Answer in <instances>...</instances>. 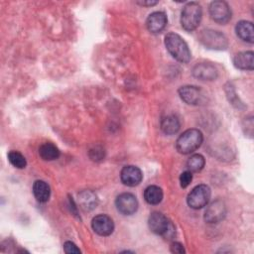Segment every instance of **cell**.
Instances as JSON below:
<instances>
[{"instance_id":"cell-11","label":"cell","mask_w":254,"mask_h":254,"mask_svg":"<svg viewBox=\"0 0 254 254\" xmlns=\"http://www.w3.org/2000/svg\"><path fill=\"white\" fill-rule=\"evenodd\" d=\"M93 231L100 236H109L114 230V222L107 214H98L91 220Z\"/></svg>"},{"instance_id":"cell-20","label":"cell","mask_w":254,"mask_h":254,"mask_svg":"<svg viewBox=\"0 0 254 254\" xmlns=\"http://www.w3.org/2000/svg\"><path fill=\"white\" fill-rule=\"evenodd\" d=\"M59 148L53 143L46 142L42 144L39 148V155L45 161H54L60 157Z\"/></svg>"},{"instance_id":"cell-6","label":"cell","mask_w":254,"mask_h":254,"mask_svg":"<svg viewBox=\"0 0 254 254\" xmlns=\"http://www.w3.org/2000/svg\"><path fill=\"white\" fill-rule=\"evenodd\" d=\"M210 189L206 185H198L194 187L188 194L187 202L190 208L199 209L205 206L210 198Z\"/></svg>"},{"instance_id":"cell-14","label":"cell","mask_w":254,"mask_h":254,"mask_svg":"<svg viewBox=\"0 0 254 254\" xmlns=\"http://www.w3.org/2000/svg\"><path fill=\"white\" fill-rule=\"evenodd\" d=\"M167 22H168V19L166 14L161 11H156L151 13L148 16L146 21V26L150 33L158 34L165 29V27L167 26Z\"/></svg>"},{"instance_id":"cell-17","label":"cell","mask_w":254,"mask_h":254,"mask_svg":"<svg viewBox=\"0 0 254 254\" xmlns=\"http://www.w3.org/2000/svg\"><path fill=\"white\" fill-rule=\"evenodd\" d=\"M78 203L84 211H90L97 206L98 198L92 190H84L78 193Z\"/></svg>"},{"instance_id":"cell-15","label":"cell","mask_w":254,"mask_h":254,"mask_svg":"<svg viewBox=\"0 0 254 254\" xmlns=\"http://www.w3.org/2000/svg\"><path fill=\"white\" fill-rule=\"evenodd\" d=\"M233 64L236 68L242 70H253L254 53L252 51H246L236 54L233 59Z\"/></svg>"},{"instance_id":"cell-28","label":"cell","mask_w":254,"mask_h":254,"mask_svg":"<svg viewBox=\"0 0 254 254\" xmlns=\"http://www.w3.org/2000/svg\"><path fill=\"white\" fill-rule=\"evenodd\" d=\"M171 252L172 253H178V254H183L186 252L183 244H181L180 242H173L170 246Z\"/></svg>"},{"instance_id":"cell-5","label":"cell","mask_w":254,"mask_h":254,"mask_svg":"<svg viewBox=\"0 0 254 254\" xmlns=\"http://www.w3.org/2000/svg\"><path fill=\"white\" fill-rule=\"evenodd\" d=\"M199 42L209 50L222 51L228 47L227 38L220 33L212 29H204L198 35Z\"/></svg>"},{"instance_id":"cell-24","label":"cell","mask_w":254,"mask_h":254,"mask_svg":"<svg viewBox=\"0 0 254 254\" xmlns=\"http://www.w3.org/2000/svg\"><path fill=\"white\" fill-rule=\"evenodd\" d=\"M225 91H226V94H227V97L229 99V101L231 102L232 105H234L236 108H242L244 105L243 103L240 101L239 97L236 95V92H235V89H234V86L230 83H227L225 85Z\"/></svg>"},{"instance_id":"cell-8","label":"cell","mask_w":254,"mask_h":254,"mask_svg":"<svg viewBox=\"0 0 254 254\" xmlns=\"http://www.w3.org/2000/svg\"><path fill=\"white\" fill-rule=\"evenodd\" d=\"M210 18L217 24L224 25L231 19V10L229 5L222 0L212 1L208 8Z\"/></svg>"},{"instance_id":"cell-7","label":"cell","mask_w":254,"mask_h":254,"mask_svg":"<svg viewBox=\"0 0 254 254\" xmlns=\"http://www.w3.org/2000/svg\"><path fill=\"white\" fill-rule=\"evenodd\" d=\"M181 99L190 105H200L205 102L203 90L195 85H184L178 90Z\"/></svg>"},{"instance_id":"cell-22","label":"cell","mask_w":254,"mask_h":254,"mask_svg":"<svg viewBox=\"0 0 254 254\" xmlns=\"http://www.w3.org/2000/svg\"><path fill=\"white\" fill-rule=\"evenodd\" d=\"M205 164L204 157L200 154H193L190 156L187 162L188 170L191 173H197L200 172Z\"/></svg>"},{"instance_id":"cell-23","label":"cell","mask_w":254,"mask_h":254,"mask_svg":"<svg viewBox=\"0 0 254 254\" xmlns=\"http://www.w3.org/2000/svg\"><path fill=\"white\" fill-rule=\"evenodd\" d=\"M8 160L11 163V165L17 169H24L27 165L25 157L18 151H10L8 153Z\"/></svg>"},{"instance_id":"cell-4","label":"cell","mask_w":254,"mask_h":254,"mask_svg":"<svg viewBox=\"0 0 254 254\" xmlns=\"http://www.w3.org/2000/svg\"><path fill=\"white\" fill-rule=\"evenodd\" d=\"M202 17L201 6L197 2H189L183 8L181 14V25L188 32L195 30Z\"/></svg>"},{"instance_id":"cell-9","label":"cell","mask_w":254,"mask_h":254,"mask_svg":"<svg viewBox=\"0 0 254 254\" xmlns=\"http://www.w3.org/2000/svg\"><path fill=\"white\" fill-rule=\"evenodd\" d=\"M226 205L223 200L215 199L209 203L204 211V220L207 223H218L226 215Z\"/></svg>"},{"instance_id":"cell-19","label":"cell","mask_w":254,"mask_h":254,"mask_svg":"<svg viewBox=\"0 0 254 254\" xmlns=\"http://www.w3.org/2000/svg\"><path fill=\"white\" fill-rule=\"evenodd\" d=\"M181 127L180 120L177 116L170 114L162 118L161 120V129L167 135L176 134Z\"/></svg>"},{"instance_id":"cell-27","label":"cell","mask_w":254,"mask_h":254,"mask_svg":"<svg viewBox=\"0 0 254 254\" xmlns=\"http://www.w3.org/2000/svg\"><path fill=\"white\" fill-rule=\"evenodd\" d=\"M64 250L67 254H79V248L71 241H66L64 243Z\"/></svg>"},{"instance_id":"cell-21","label":"cell","mask_w":254,"mask_h":254,"mask_svg":"<svg viewBox=\"0 0 254 254\" xmlns=\"http://www.w3.org/2000/svg\"><path fill=\"white\" fill-rule=\"evenodd\" d=\"M144 198L149 204H159L163 199V190L158 186H149L144 190Z\"/></svg>"},{"instance_id":"cell-3","label":"cell","mask_w":254,"mask_h":254,"mask_svg":"<svg viewBox=\"0 0 254 254\" xmlns=\"http://www.w3.org/2000/svg\"><path fill=\"white\" fill-rule=\"evenodd\" d=\"M203 141V135L198 129H188L179 136L176 142V149L179 153L187 155L198 149Z\"/></svg>"},{"instance_id":"cell-16","label":"cell","mask_w":254,"mask_h":254,"mask_svg":"<svg viewBox=\"0 0 254 254\" xmlns=\"http://www.w3.org/2000/svg\"><path fill=\"white\" fill-rule=\"evenodd\" d=\"M236 35L244 42L252 44L254 42V30L252 22L242 20L239 21L235 26Z\"/></svg>"},{"instance_id":"cell-18","label":"cell","mask_w":254,"mask_h":254,"mask_svg":"<svg viewBox=\"0 0 254 254\" xmlns=\"http://www.w3.org/2000/svg\"><path fill=\"white\" fill-rule=\"evenodd\" d=\"M33 193L40 202H47L51 196L50 186L42 180H37L33 185Z\"/></svg>"},{"instance_id":"cell-12","label":"cell","mask_w":254,"mask_h":254,"mask_svg":"<svg viewBox=\"0 0 254 254\" xmlns=\"http://www.w3.org/2000/svg\"><path fill=\"white\" fill-rule=\"evenodd\" d=\"M120 179L125 186L135 187L142 182L143 174L138 167L128 165L122 168L120 172Z\"/></svg>"},{"instance_id":"cell-29","label":"cell","mask_w":254,"mask_h":254,"mask_svg":"<svg viewBox=\"0 0 254 254\" xmlns=\"http://www.w3.org/2000/svg\"><path fill=\"white\" fill-rule=\"evenodd\" d=\"M139 5L141 6H154L156 5L158 2L157 1H138L137 2Z\"/></svg>"},{"instance_id":"cell-25","label":"cell","mask_w":254,"mask_h":254,"mask_svg":"<svg viewBox=\"0 0 254 254\" xmlns=\"http://www.w3.org/2000/svg\"><path fill=\"white\" fill-rule=\"evenodd\" d=\"M192 181V174L191 172H190L189 170L188 171H185L181 174L180 176V185L182 188H187Z\"/></svg>"},{"instance_id":"cell-2","label":"cell","mask_w":254,"mask_h":254,"mask_svg":"<svg viewBox=\"0 0 254 254\" xmlns=\"http://www.w3.org/2000/svg\"><path fill=\"white\" fill-rule=\"evenodd\" d=\"M148 225L153 233L161 235L165 239L171 240L176 235L175 225L162 212L153 211L149 216Z\"/></svg>"},{"instance_id":"cell-13","label":"cell","mask_w":254,"mask_h":254,"mask_svg":"<svg viewBox=\"0 0 254 254\" xmlns=\"http://www.w3.org/2000/svg\"><path fill=\"white\" fill-rule=\"evenodd\" d=\"M191 72L195 78H197L199 80H203V81L214 80L218 76V71H217L216 67L209 63L196 64L193 66Z\"/></svg>"},{"instance_id":"cell-1","label":"cell","mask_w":254,"mask_h":254,"mask_svg":"<svg viewBox=\"0 0 254 254\" xmlns=\"http://www.w3.org/2000/svg\"><path fill=\"white\" fill-rule=\"evenodd\" d=\"M165 46L170 55L180 63L187 64L190 61L191 54L184 39L176 34L169 33L165 36Z\"/></svg>"},{"instance_id":"cell-10","label":"cell","mask_w":254,"mask_h":254,"mask_svg":"<svg viewBox=\"0 0 254 254\" xmlns=\"http://www.w3.org/2000/svg\"><path fill=\"white\" fill-rule=\"evenodd\" d=\"M117 210L123 215H131L137 211L138 200L136 196L130 192H123L115 199Z\"/></svg>"},{"instance_id":"cell-26","label":"cell","mask_w":254,"mask_h":254,"mask_svg":"<svg viewBox=\"0 0 254 254\" xmlns=\"http://www.w3.org/2000/svg\"><path fill=\"white\" fill-rule=\"evenodd\" d=\"M89 156L94 161L102 160L103 157H104V150L99 146H95L94 149H91L89 151Z\"/></svg>"}]
</instances>
